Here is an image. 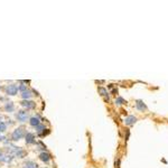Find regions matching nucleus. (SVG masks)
<instances>
[{"instance_id": "obj_17", "label": "nucleus", "mask_w": 168, "mask_h": 168, "mask_svg": "<svg viewBox=\"0 0 168 168\" xmlns=\"http://www.w3.org/2000/svg\"><path fill=\"white\" fill-rule=\"evenodd\" d=\"M18 90H20L21 92H24V91H26L27 90V86L26 85H24V84H21V85H19L18 86Z\"/></svg>"}, {"instance_id": "obj_5", "label": "nucleus", "mask_w": 168, "mask_h": 168, "mask_svg": "<svg viewBox=\"0 0 168 168\" xmlns=\"http://www.w3.org/2000/svg\"><path fill=\"white\" fill-rule=\"evenodd\" d=\"M50 155L48 154V152H46V151H43L42 154L39 155V159L42 160V161H44V163H48L50 160Z\"/></svg>"}, {"instance_id": "obj_15", "label": "nucleus", "mask_w": 168, "mask_h": 168, "mask_svg": "<svg viewBox=\"0 0 168 168\" xmlns=\"http://www.w3.org/2000/svg\"><path fill=\"white\" fill-rule=\"evenodd\" d=\"M123 103H126V101H124V99H123V97L119 96L118 99H117V100H116V104H118V105H121V104H123Z\"/></svg>"}, {"instance_id": "obj_1", "label": "nucleus", "mask_w": 168, "mask_h": 168, "mask_svg": "<svg viewBox=\"0 0 168 168\" xmlns=\"http://www.w3.org/2000/svg\"><path fill=\"white\" fill-rule=\"evenodd\" d=\"M24 134H25V129L24 128H17V129L13 130L11 138H12L13 141H17V140H20L21 138L24 137Z\"/></svg>"}, {"instance_id": "obj_9", "label": "nucleus", "mask_w": 168, "mask_h": 168, "mask_svg": "<svg viewBox=\"0 0 168 168\" xmlns=\"http://www.w3.org/2000/svg\"><path fill=\"white\" fill-rule=\"evenodd\" d=\"M29 123H30V126H33V127H37V126H39L40 124V121L37 117H33V118H30V120H29Z\"/></svg>"}, {"instance_id": "obj_12", "label": "nucleus", "mask_w": 168, "mask_h": 168, "mask_svg": "<svg viewBox=\"0 0 168 168\" xmlns=\"http://www.w3.org/2000/svg\"><path fill=\"white\" fill-rule=\"evenodd\" d=\"M5 110L7 111V112H12L13 110H15V105H13L12 102H7L5 104Z\"/></svg>"}, {"instance_id": "obj_16", "label": "nucleus", "mask_w": 168, "mask_h": 168, "mask_svg": "<svg viewBox=\"0 0 168 168\" xmlns=\"http://www.w3.org/2000/svg\"><path fill=\"white\" fill-rule=\"evenodd\" d=\"M43 130H45V126H43V124H39V126L36 127V131L38 132V134H40V132H42Z\"/></svg>"}, {"instance_id": "obj_6", "label": "nucleus", "mask_w": 168, "mask_h": 168, "mask_svg": "<svg viewBox=\"0 0 168 168\" xmlns=\"http://www.w3.org/2000/svg\"><path fill=\"white\" fill-rule=\"evenodd\" d=\"M136 121H137V118L133 116H129L126 118V120H124V122H126L127 126H132V124L136 123Z\"/></svg>"}, {"instance_id": "obj_10", "label": "nucleus", "mask_w": 168, "mask_h": 168, "mask_svg": "<svg viewBox=\"0 0 168 168\" xmlns=\"http://www.w3.org/2000/svg\"><path fill=\"white\" fill-rule=\"evenodd\" d=\"M24 168H38V165L32 160H28L24 164Z\"/></svg>"}, {"instance_id": "obj_3", "label": "nucleus", "mask_w": 168, "mask_h": 168, "mask_svg": "<svg viewBox=\"0 0 168 168\" xmlns=\"http://www.w3.org/2000/svg\"><path fill=\"white\" fill-rule=\"evenodd\" d=\"M17 92H18V86L15 84H10L6 87V93L8 95H16Z\"/></svg>"}, {"instance_id": "obj_13", "label": "nucleus", "mask_w": 168, "mask_h": 168, "mask_svg": "<svg viewBox=\"0 0 168 168\" xmlns=\"http://www.w3.org/2000/svg\"><path fill=\"white\" fill-rule=\"evenodd\" d=\"M99 92L101 93V95H102V96H105L109 100V93H108V91H107L104 87H99Z\"/></svg>"}, {"instance_id": "obj_4", "label": "nucleus", "mask_w": 168, "mask_h": 168, "mask_svg": "<svg viewBox=\"0 0 168 168\" xmlns=\"http://www.w3.org/2000/svg\"><path fill=\"white\" fill-rule=\"evenodd\" d=\"M21 105H23V107H25L27 110H32V109H35V107H36V103H35L34 101L24 100L23 102H21Z\"/></svg>"}, {"instance_id": "obj_11", "label": "nucleus", "mask_w": 168, "mask_h": 168, "mask_svg": "<svg viewBox=\"0 0 168 168\" xmlns=\"http://www.w3.org/2000/svg\"><path fill=\"white\" fill-rule=\"evenodd\" d=\"M32 96H33L32 91H29V90H26L24 92H21V97H23L24 100H28V99H30Z\"/></svg>"}, {"instance_id": "obj_2", "label": "nucleus", "mask_w": 168, "mask_h": 168, "mask_svg": "<svg viewBox=\"0 0 168 168\" xmlns=\"http://www.w3.org/2000/svg\"><path fill=\"white\" fill-rule=\"evenodd\" d=\"M16 118L19 122H26L29 118V114L27 111L25 110H21V111H18V113L16 114Z\"/></svg>"}, {"instance_id": "obj_8", "label": "nucleus", "mask_w": 168, "mask_h": 168, "mask_svg": "<svg viewBox=\"0 0 168 168\" xmlns=\"http://www.w3.org/2000/svg\"><path fill=\"white\" fill-rule=\"evenodd\" d=\"M136 107H137V109H138L139 111H146V110H147V107H146V104H144V103L142 102L141 100H138V101H137Z\"/></svg>"}, {"instance_id": "obj_7", "label": "nucleus", "mask_w": 168, "mask_h": 168, "mask_svg": "<svg viewBox=\"0 0 168 168\" xmlns=\"http://www.w3.org/2000/svg\"><path fill=\"white\" fill-rule=\"evenodd\" d=\"M35 142V136L32 133V132H27L26 133V144H30Z\"/></svg>"}, {"instance_id": "obj_14", "label": "nucleus", "mask_w": 168, "mask_h": 168, "mask_svg": "<svg viewBox=\"0 0 168 168\" xmlns=\"http://www.w3.org/2000/svg\"><path fill=\"white\" fill-rule=\"evenodd\" d=\"M6 130H7V124L5 122H2V121H0V133L5 132Z\"/></svg>"}]
</instances>
